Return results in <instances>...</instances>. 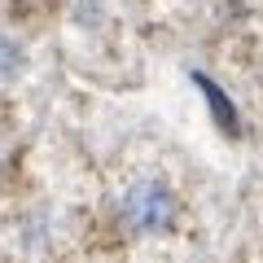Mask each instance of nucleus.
<instances>
[{
	"label": "nucleus",
	"mask_w": 263,
	"mask_h": 263,
	"mask_svg": "<svg viewBox=\"0 0 263 263\" xmlns=\"http://www.w3.org/2000/svg\"><path fill=\"white\" fill-rule=\"evenodd\" d=\"M119 215H123V224L132 233H167L176 224V197L158 180H141V184H132L123 193Z\"/></svg>",
	"instance_id": "obj_1"
},
{
	"label": "nucleus",
	"mask_w": 263,
	"mask_h": 263,
	"mask_svg": "<svg viewBox=\"0 0 263 263\" xmlns=\"http://www.w3.org/2000/svg\"><path fill=\"white\" fill-rule=\"evenodd\" d=\"M193 84L202 88V97H206V105L215 110V119L224 123V132H237V110H233V101L224 97V88H219L215 79H206V75H193Z\"/></svg>",
	"instance_id": "obj_2"
}]
</instances>
